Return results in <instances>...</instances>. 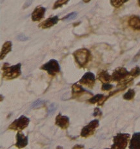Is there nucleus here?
Returning a JSON list of instances; mask_svg holds the SVG:
<instances>
[{
	"mask_svg": "<svg viewBox=\"0 0 140 149\" xmlns=\"http://www.w3.org/2000/svg\"><path fill=\"white\" fill-rule=\"evenodd\" d=\"M112 78L113 81L118 83L117 86L121 87V88H125L127 85L133 80V78L130 75V72L124 67L116 68L112 74Z\"/></svg>",
	"mask_w": 140,
	"mask_h": 149,
	"instance_id": "1",
	"label": "nucleus"
},
{
	"mask_svg": "<svg viewBox=\"0 0 140 149\" xmlns=\"http://www.w3.org/2000/svg\"><path fill=\"white\" fill-rule=\"evenodd\" d=\"M21 67H22L21 63L10 66L8 63H5L2 67L3 78L6 80H12L18 77L22 74Z\"/></svg>",
	"mask_w": 140,
	"mask_h": 149,
	"instance_id": "2",
	"label": "nucleus"
},
{
	"mask_svg": "<svg viewBox=\"0 0 140 149\" xmlns=\"http://www.w3.org/2000/svg\"><path fill=\"white\" fill-rule=\"evenodd\" d=\"M75 61L80 68H85L91 59V53L87 49H80L73 53Z\"/></svg>",
	"mask_w": 140,
	"mask_h": 149,
	"instance_id": "3",
	"label": "nucleus"
},
{
	"mask_svg": "<svg viewBox=\"0 0 140 149\" xmlns=\"http://www.w3.org/2000/svg\"><path fill=\"white\" fill-rule=\"evenodd\" d=\"M130 138L129 134L118 133L113 138V145L111 148L125 149L127 147Z\"/></svg>",
	"mask_w": 140,
	"mask_h": 149,
	"instance_id": "4",
	"label": "nucleus"
},
{
	"mask_svg": "<svg viewBox=\"0 0 140 149\" xmlns=\"http://www.w3.org/2000/svg\"><path fill=\"white\" fill-rule=\"evenodd\" d=\"M41 70H45L50 76H55L56 74L60 72V65L56 59H50V61L43 64L40 67Z\"/></svg>",
	"mask_w": 140,
	"mask_h": 149,
	"instance_id": "5",
	"label": "nucleus"
},
{
	"mask_svg": "<svg viewBox=\"0 0 140 149\" xmlns=\"http://www.w3.org/2000/svg\"><path fill=\"white\" fill-rule=\"evenodd\" d=\"M30 123V119L24 115H22L19 118L15 120L8 126V129L11 130L21 131L26 129Z\"/></svg>",
	"mask_w": 140,
	"mask_h": 149,
	"instance_id": "6",
	"label": "nucleus"
},
{
	"mask_svg": "<svg viewBox=\"0 0 140 149\" xmlns=\"http://www.w3.org/2000/svg\"><path fill=\"white\" fill-rule=\"evenodd\" d=\"M99 120H96V119L91 121L88 125L83 127L81 133H80V136L84 138H87L88 137L92 136L96 132L97 128L99 127Z\"/></svg>",
	"mask_w": 140,
	"mask_h": 149,
	"instance_id": "7",
	"label": "nucleus"
},
{
	"mask_svg": "<svg viewBox=\"0 0 140 149\" xmlns=\"http://www.w3.org/2000/svg\"><path fill=\"white\" fill-rule=\"evenodd\" d=\"M95 83H96V77H95L93 73L91 72H86L79 81V84L84 85L85 87H87L90 88L94 87Z\"/></svg>",
	"mask_w": 140,
	"mask_h": 149,
	"instance_id": "8",
	"label": "nucleus"
},
{
	"mask_svg": "<svg viewBox=\"0 0 140 149\" xmlns=\"http://www.w3.org/2000/svg\"><path fill=\"white\" fill-rule=\"evenodd\" d=\"M55 125H57L59 127H60L61 129L66 130L68 129L70 125L69 118L67 116L61 115L59 113L56 117Z\"/></svg>",
	"mask_w": 140,
	"mask_h": 149,
	"instance_id": "9",
	"label": "nucleus"
},
{
	"mask_svg": "<svg viewBox=\"0 0 140 149\" xmlns=\"http://www.w3.org/2000/svg\"><path fill=\"white\" fill-rule=\"evenodd\" d=\"M16 143L15 146L18 148H22L25 147L29 143L28 136H25L22 130L18 131L16 136Z\"/></svg>",
	"mask_w": 140,
	"mask_h": 149,
	"instance_id": "10",
	"label": "nucleus"
},
{
	"mask_svg": "<svg viewBox=\"0 0 140 149\" xmlns=\"http://www.w3.org/2000/svg\"><path fill=\"white\" fill-rule=\"evenodd\" d=\"M46 12V8L43 7H41V6H38L35 8L34 10L32 12L31 14V18L33 22H39L42 19L45 14Z\"/></svg>",
	"mask_w": 140,
	"mask_h": 149,
	"instance_id": "11",
	"label": "nucleus"
},
{
	"mask_svg": "<svg viewBox=\"0 0 140 149\" xmlns=\"http://www.w3.org/2000/svg\"><path fill=\"white\" fill-rule=\"evenodd\" d=\"M88 92L83 88L81 85H79L77 83H74L72 85V96L71 99H77V98L82 96L83 94Z\"/></svg>",
	"mask_w": 140,
	"mask_h": 149,
	"instance_id": "12",
	"label": "nucleus"
},
{
	"mask_svg": "<svg viewBox=\"0 0 140 149\" xmlns=\"http://www.w3.org/2000/svg\"><path fill=\"white\" fill-rule=\"evenodd\" d=\"M59 17L58 16L49 17L48 19L43 21L39 25V27L42 29H47L52 27L54 25H56L59 22Z\"/></svg>",
	"mask_w": 140,
	"mask_h": 149,
	"instance_id": "13",
	"label": "nucleus"
},
{
	"mask_svg": "<svg viewBox=\"0 0 140 149\" xmlns=\"http://www.w3.org/2000/svg\"><path fill=\"white\" fill-rule=\"evenodd\" d=\"M96 78L102 83H110L112 81V76L110 75L106 70H100L99 72H98Z\"/></svg>",
	"mask_w": 140,
	"mask_h": 149,
	"instance_id": "14",
	"label": "nucleus"
},
{
	"mask_svg": "<svg viewBox=\"0 0 140 149\" xmlns=\"http://www.w3.org/2000/svg\"><path fill=\"white\" fill-rule=\"evenodd\" d=\"M129 148L140 149V132L134 134L130 141Z\"/></svg>",
	"mask_w": 140,
	"mask_h": 149,
	"instance_id": "15",
	"label": "nucleus"
},
{
	"mask_svg": "<svg viewBox=\"0 0 140 149\" xmlns=\"http://www.w3.org/2000/svg\"><path fill=\"white\" fill-rule=\"evenodd\" d=\"M128 24L134 31H140V17L138 16H130Z\"/></svg>",
	"mask_w": 140,
	"mask_h": 149,
	"instance_id": "16",
	"label": "nucleus"
},
{
	"mask_svg": "<svg viewBox=\"0 0 140 149\" xmlns=\"http://www.w3.org/2000/svg\"><path fill=\"white\" fill-rule=\"evenodd\" d=\"M12 46H13V44H12V42L10 41H6V42L3 45L2 49L1 50V56H0V57H1V60H2L3 59H4V58L8 53L11 52Z\"/></svg>",
	"mask_w": 140,
	"mask_h": 149,
	"instance_id": "17",
	"label": "nucleus"
},
{
	"mask_svg": "<svg viewBox=\"0 0 140 149\" xmlns=\"http://www.w3.org/2000/svg\"><path fill=\"white\" fill-rule=\"evenodd\" d=\"M103 97H104V96L103 94H96V96H94L90 98V99L88 100V102L90 103H92V104L99 103Z\"/></svg>",
	"mask_w": 140,
	"mask_h": 149,
	"instance_id": "18",
	"label": "nucleus"
},
{
	"mask_svg": "<svg viewBox=\"0 0 140 149\" xmlns=\"http://www.w3.org/2000/svg\"><path fill=\"white\" fill-rule=\"evenodd\" d=\"M129 0H111V3L115 8H119L125 3Z\"/></svg>",
	"mask_w": 140,
	"mask_h": 149,
	"instance_id": "19",
	"label": "nucleus"
},
{
	"mask_svg": "<svg viewBox=\"0 0 140 149\" xmlns=\"http://www.w3.org/2000/svg\"><path fill=\"white\" fill-rule=\"evenodd\" d=\"M135 96V91L133 89H129V91L123 95V99L125 100H131Z\"/></svg>",
	"mask_w": 140,
	"mask_h": 149,
	"instance_id": "20",
	"label": "nucleus"
},
{
	"mask_svg": "<svg viewBox=\"0 0 140 149\" xmlns=\"http://www.w3.org/2000/svg\"><path fill=\"white\" fill-rule=\"evenodd\" d=\"M69 1L70 0H57V1L54 3V4L52 8L54 10L57 9V8L61 7L62 6L67 4Z\"/></svg>",
	"mask_w": 140,
	"mask_h": 149,
	"instance_id": "21",
	"label": "nucleus"
},
{
	"mask_svg": "<svg viewBox=\"0 0 140 149\" xmlns=\"http://www.w3.org/2000/svg\"><path fill=\"white\" fill-rule=\"evenodd\" d=\"M130 75L132 77V78H135V77H138L140 75V68L139 67H136L134 68L133 69L130 71Z\"/></svg>",
	"mask_w": 140,
	"mask_h": 149,
	"instance_id": "22",
	"label": "nucleus"
},
{
	"mask_svg": "<svg viewBox=\"0 0 140 149\" xmlns=\"http://www.w3.org/2000/svg\"><path fill=\"white\" fill-rule=\"evenodd\" d=\"M46 101L42 100H38L37 101H36L35 102L32 104L31 105V108H37V107H41V105H43V104L45 103Z\"/></svg>",
	"mask_w": 140,
	"mask_h": 149,
	"instance_id": "23",
	"label": "nucleus"
},
{
	"mask_svg": "<svg viewBox=\"0 0 140 149\" xmlns=\"http://www.w3.org/2000/svg\"><path fill=\"white\" fill-rule=\"evenodd\" d=\"M56 109H57V105H56V103H52L51 105H50L49 110H48V116L52 115L56 111Z\"/></svg>",
	"mask_w": 140,
	"mask_h": 149,
	"instance_id": "24",
	"label": "nucleus"
},
{
	"mask_svg": "<svg viewBox=\"0 0 140 149\" xmlns=\"http://www.w3.org/2000/svg\"><path fill=\"white\" fill-rule=\"evenodd\" d=\"M112 88H113V85L110 84L109 83H103V85L102 87V90L103 91H108L111 90Z\"/></svg>",
	"mask_w": 140,
	"mask_h": 149,
	"instance_id": "25",
	"label": "nucleus"
},
{
	"mask_svg": "<svg viewBox=\"0 0 140 149\" xmlns=\"http://www.w3.org/2000/svg\"><path fill=\"white\" fill-rule=\"evenodd\" d=\"M76 15L77 13H75V12H74V13H70L69 14H68L67 16L64 17L63 18H62V19H65V20H70V19H72L74 18H75L76 17Z\"/></svg>",
	"mask_w": 140,
	"mask_h": 149,
	"instance_id": "26",
	"label": "nucleus"
},
{
	"mask_svg": "<svg viewBox=\"0 0 140 149\" xmlns=\"http://www.w3.org/2000/svg\"><path fill=\"white\" fill-rule=\"evenodd\" d=\"M102 115V112L100 111V109L96 108L94 109V112L93 114V116H94V117H101Z\"/></svg>",
	"mask_w": 140,
	"mask_h": 149,
	"instance_id": "27",
	"label": "nucleus"
},
{
	"mask_svg": "<svg viewBox=\"0 0 140 149\" xmlns=\"http://www.w3.org/2000/svg\"><path fill=\"white\" fill-rule=\"evenodd\" d=\"M17 39L18 40L21 41H25L29 40V38L26 37L25 36H24V35H20V36H17Z\"/></svg>",
	"mask_w": 140,
	"mask_h": 149,
	"instance_id": "28",
	"label": "nucleus"
},
{
	"mask_svg": "<svg viewBox=\"0 0 140 149\" xmlns=\"http://www.w3.org/2000/svg\"><path fill=\"white\" fill-rule=\"evenodd\" d=\"M32 2H33V0H26V2L25 3L24 6H23V8L25 9V8H28L29 6L31 5V4L32 3Z\"/></svg>",
	"mask_w": 140,
	"mask_h": 149,
	"instance_id": "29",
	"label": "nucleus"
},
{
	"mask_svg": "<svg viewBox=\"0 0 140 149\" xmlns=\"http://www.w3.org/2000/svg\"><path fill=\"white\" fill-rule=\"evenodd\" d=\"M84 148V146L83 145H76L74 147H72L73 149H77V148Z\"/></svg>",
	"mask_w": 140,
	"mask_h": 149,
	"instance_id": "30",
	"label": "nucleus"
},
{
	"mask_svg": "<svg viewBox=\"0 0 140 149\" xmlns=\"http://www.w3.org/2000/svg\"><path fill=\"white\" fill-rule=\"evenodd\" d=\"M83 2H85V3H88L89 1H91V0H83Z\"/></svg>",
	"mask_w": 140,
	"mask_h": 149,
	"instance_id": "31",
	"label": "nucleus"
},
{
	"mask_svg": "<svg viewBox=\"0 0 140 149\" xmlns=\"http://www.w3.org/2000/svg\"><path fill=\"white\" fill-rule=\"evenodd\" d=\"M138 5H139V7H140V0H138Z\"/></svg>",
	"mask_w": 140,
	"mask_h": 149,
	"instance_id": "32",
	"label": "nucleus"
},
{
	"mask_svg": "<svg viewBox=\"0 0 140 149\" xmlns=\"http://www.w3.org/2000/svg\"><path fill=\"white\" fill-rule=\"evenodd\" d=\"M138 85V86H140V82L138 83V85Z\"/></svg>",
	"mask_w": 140,
	"mask_h": 149,
	"instance_id": "33",
	"label": "nucleus"
}]
</instances>
